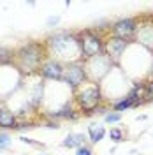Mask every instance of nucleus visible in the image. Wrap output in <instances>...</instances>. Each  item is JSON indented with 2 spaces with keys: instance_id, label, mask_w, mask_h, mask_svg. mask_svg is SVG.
<instances>
[{
  "instance_id": "nucleus-1",
  "label": "nucleus",
  "mask_w": 153,
  "mask_h": 155,
  "mask_svg": "<svg viewBox=\"0 0 153 155\" xmlns=\"http://www.w3.org/2000/svg\"><path fill=\"white\" fill-rule=\"evenodd\" d=\"M49 57L48 48L41 41H27L14 49V67L21 74H37L41 65Z\"/></svg>"
},
{
  "instance_id": "nucleus-2",
  "label": "nucleus",
  "mask_w": 153,
  "mask_h": 155,
  "mask_svg": "<svg viewBox=\"0 0 153 155\" xmlns=\"http://www.w3.org/2000/svg\"><path fill=\"white\" fill-rule=\"evenodd\" d=\"M46 48H48L49 57L57 58V60H69L77 62L81 60V48H79V39L72 32H55L44 41Z\"/></svg>"
},
{
  "instance_id": "nucleus-3",
  "label": "nucleus",
  "mask_w": 153,
  "mask_h": 155,
  "mask_svg": "<svg viewBox=\"0 0 153 155\" xmlns=\"http://www.w3.org/2000/svg\"><path fill=\"white\" fill-rule=\"evenodd\" d=\"M74 101H76L77 107L85 111L86 115L95 113V109L102 102V90L99 87V83H88V85L77 88L74 92Z\"/></svg>"
},
{
  "instance_id": "nucleus-4",
  "label": "nucleus",
  "mask_w": 153,
  "mask_h": 155,
  "mask_svg": "<svg viewBox=\"0 0 153 155\" xmlns=\"http://www.w3.org/2000/svg\"><path fill=\"white\" fill-rule=\"evenodd\" d=\"M79 48H81V60H90V58L102 55L104 53V41L106 39L92 30H85L79 35Z\"/></svg>"
},
{
  "instance_id": "nucleus-5",
  "label": "nucleus",
  "mask_w": 153,
  "mask_h": 155,
  "mask_svg": "<svg viewBox=\"0 0 153 155\" xmlns=\"http://www.w3.org/2000/svg\"><path fill=\"white\" fill-rule=\"evenodd\" d=\"M83 64H85V69H86L88 81H92V83H99L113 67V60L106 53L97 55V57L90 58V60H83Z\"/></svg>"
},
{
  "instance_id": "nucleus-6",
  "label": "nucleus",
  "mask_w": 153,
  "mask_h": 155,
  "mask_svg": "<svg viewBox=\"0 0 153 155\" xmlns=\"http://www.w3.org/2000/svg\"><path fill=\"white\" fill-rule=\"evenodd\" d=\"M62 81H63V83H67L74 92H76L77 88L83 87L86 81H88V76H86V69H85L83 60L65 64V72H63Z\"/></svg>"
},
{
  "instance_id": "nucleus-7",
  "label": "nucleus",
  "mask_w": 153,
  "mask_h": 155,
  "mask_svg": "<svg viewBox=\"0 0 153 155\" xmlns=\"http://www.w3.org/2000/svg\"><path fill=\"white\" fill-rule=\"evenodd\" d=\"M137 25L139 21L137 18H123L118 19L116 23L111 25V35L118 39H123V41H132L135 35V30H137Z\"/></svg>"
},
{
  "instance_id": "nucleus-8",
  "label": "nucleus",
  "mask_w": 153,
  "mask_h": 155,
  "mask_svg": "<svg viewBox=\"0 0 153 155\" xmlns=\"http://www.w3.org/2000/svg\"><path fill=\"white\" fill-rule=\"evenodd\" d=\"M63 72H65V64L53 57L46 58L44 64L41 65V71H39L42 79H51V81H62Z\"/></svg>"
},
{
  "instance_id": "nucleus-9",
  "label": "nucleus",
  "mask_w": 153,
  "mask_h": 155,
  "mask_svg": "<svg viewBox=\"0 0 153 155\" xmlns=\"http://www.w3.org/2000/svg\"><path fill=\"white\" fill-rule=\"evenodd\" d=\"M127 46H129V41H123V39L109 35V37L104 41V53L113 60V64H116V62L122 58V55L125 53Z\"/></svg>"
},
{
  "instance_id": "nucleus-10",
  "label": "nucleus",
  "mask_w": 153,
  "mask_h": 155,
  "mask_svg": "<svg viewBox=\"0 0 153 155\" xmlns=\"http://www.w3.org/2000/svg\"><path fill=\"white\" fill-rule=\"evenodd\" d=\"M134 39L139 44H143L144 48L153 51V21H148V19L139 21Z\"/></svg>"
},
{
  "instance_id": "nucleus-11",
  "label": "nucleus",
  "mask_w": 153,
  "mask_h": 155,
  "mask_svg": "<svg viewBox=\"0 0 153 155\" xmlns=\"http://www.w3.org/2000/svg\"><path fill=\"white\" fill-rule=\"evenodd\" d=\"M18 116L16 113H12L7 106H4V104H0V129H4V130H16V127H18Z\"/></svg>"
},
{
  "instance_id": "nucleus-12",
  "label": "nucleus",
  "mask_w": 153,
  "mask_h": 155,
  "mask_svg": "<svg viewBox=\"0 0 153 155\" xmlns=\"http://www.w3.org/2000/svg\"><path fill=\"white\" fill-rule=\"evenodd\" d=\"M127 97L134 102V106H139V104H143L146 102V92H144V81L143 83H135L132 90L127 94Z\"/></svg>"
},
{
  "instance_id": "nucleus-13",
  "label": "nucleus",
  "mask_w": 153,
  "mask_h": 155,
  "mask_svg": "<svg viewBox=\"0 0 153 155\" xmlns=\"http://www.w3.org/2000/svg\"><path fill=\"white\" fill-rule=\"evenodd\" d=\"M85 141H86V136L81 134V132H72V134H69L63 141H62V146H65V148H81V146H85Z\"/></svg>"
},
{
  "instance_id": "nucleus-14",
  "label": "nucleus",
  "mask_w": 153,
  "mask_h": 155,
  "mask_svg": "<svg viewBox=\"0 0 153 155\" xmlns=\"http://www.w3.org/2000/svg\"><path fill=\"white\" fill-rule=\"evenodd\" d=\"M42 97H44V83H42V79H41V81H37V83L34 85V88H32L28 102L34 107H39L41 102H42Z\"/></svg>"
},
{
  "instance_id": "nucleus-15",
  "label": "nucleus",
  "mask_w": 153,
  "mask_h": 155,
  "mask_svg": "<svg viewBox=\"0 0 153 155\" xmlns=\"http://www.w3.org/2000/svg\"><path fill=\"white\" fill-rule=\"evenodd\" d=\"M104 136H106L104 125H100V124H90V125H88V139H90L92 143L102 141Z\"/></svg>"
},
{
  "instance_id": "nucleus-16",
  "label": "nucleus",
  "mask_w": 153,
  "mask_h": 155,
  "mask_svg": "<svg viewBox=\"0 0 153 155\" xmlns=\"http://www.w3.org/2000/svg\"><path fill=\"white\" fill-rule=\"evenodd\" d=\"M48 116H51V118H65V120H76L77 116H79V113H77L76 109H72V107L69 106H63L60 111H57V113H48Z\"/></svg>"
},
{
  "instance_id": "nucleus-17",
  "label": "nucleus",
  "mask_w": 153,
  "mask_h": 155,
  "mask_svg": "<svg viewBox=\"0 0 153 155\" xmlns=\"http://www.w3.org/2000/svg\"><path fill=\"white\" fill-rule=\"evenodd\" d=\"M14 64V49L0 46V65H9Z\"/></svg>"
},
{
  "instance_id": "nucleus-18",
  "label": "nucleus",
  "mask_w": 153,
  "mask_h": 155,
  "mask_svg": "<svg viewBox=\"0 0 153 155\" xmlns=\"http://www.w3.org/2000/svg\"><path fill=\"white\" fill-rule=\"evenodd\" d=\"M116 113H122L125 109H130V107H134V102L129 99V97H123V99H120V101H116L115 104H113Z\"/></svg>"
},
{
  "instance_id": "nucleus-19",
  "label": "nucleus",
  "mask_w": 153,
  "mask_h": 155,
  "mask_svg": "<svg viewBox=\"0 0 153 155\" xmlns=\"http://www.w3.org/2000/svg\"><path fill=\"white\" fill-rule=\"evenodd\" d=\"M11 136L9 132H4V130H0V152L2 150H5V148H9L11 146Z\"/></svg>"
},
{
  "instance_id": "nucleus-20",
  "label": "nucleus",
  "mask_w": 153,
  "mask_h": 155,
  "mask_svg": "<svg viewBox=\"0 0 153 155\" xmlns=\"http://www.w3.org/2000/svg\"><path fill=\"white\" fill-rule=\"evenodd\" d=\"M144 92H146V101H153V78L144 81Z\"/></svg>"
},
{
  "instance_id": "nucleus-21",
  "label": "nucleus",
  "mask_w": 153,
  "mask_h": 155,
  "mask_svg": "<svg viewBox=\"0 0 153 155\" xmlns=\"http://www.w3.org/2000/svg\"><path fill=\"white\" fill-rule=\"evenodd\" d=\"M109 137H111L115 143H120V141L123 139V130L118 129V127H116V129H111V130H109Z\"/></svg>"
},
{
  "instance_id": "nucleus-22",
  "label": "nucleus",
  "mask_w": 153,
  "mask_h": 155,
  "mask_svg": "<svg viewBox=\"0 0 153 155\" xmlns=\"http://www.w3.org/2000/svg\"><path fill=\"white\" fill-rule=\"evenodd\" d=\"M122 120V113H116V111H111V113H106V122L107 124H116Z\"/></svg>"
},
{
  "instance_id": "nucleus-23",
  "label": "nucleus",
  "mask_w": 153,
  "mask_h": 155,
  "mask_svg": "<svg viewBox=\"0 0 153 155\" xmlns=\"http://www.w3.org/2000/svg\"><path fill=\"white\" fill-rule=\"evenodd\" d=\"M76 155H93V152H92L90 146H81V148L76 150Z\"/></svg>"
},
{
  "instance_id": "nucleus-24",
  "label": "nucleus",
  "mask_w": 153,
  "mask_h": 155,
  "mask_svg": "<svg viewBox=\"0 0 153 155\" xmlns=\"http://www.w3.org/2000/svg\"><path fill=\"white\" fill-rule=\"evenodd\" d=\"M19 141H21V143H28V145H37L35 141H32V139H28V137H25V136H21V137H19Z\"/></svg>"
},
{
  "instance_id": "nucleus-25",
  "label": "nucleus",
  "mask_w": 153,
  "mask_h": 155,
  "mask_svg": "<svg viewBox=\"0 0 153 155\" xmlns=\"http://www.w3.org/2000/svg\"><path fill=\"white\" fill-rule=\"evenodd\" d=\"M46 125H48L49 129H60V124H58V122H48Z\"/></svg>"
},
{
  "instance_id": "nucleus-26",
  "label": "nucleus",
  "mask_w": 153,
  "mask_h": 155,
  "mask_svg": "<svg viewBox=\"0 0 153 155\" xmlns=\"http://www.w3.org/2000/svg\"><path fill=\"white\" fill-rule=\"evenodd\" d=\"M58 21H60V18H58V16H57V18H49L48 19V25H57Z\"/></svg>"
},
{
  "instance_id": "nucleus-27",
  "label": "nucleus",
  "mask_w": 153,
  "mask_h": 155,
  "mask_svg": "<svg viewBox=\"0 0 153 155\" xmlns=\"http://www.w3.org/2000/svg\"><path fill=\"white\" fill-rule=\"evenodd\" d=\"M150 78H153V64H151V72H150Z\"/></svg>"
},
{
  "instance_id": "nucleus-28",
  "label": "nucleus",
  "mask_w": 153,
  "mask_h": 155,
  "mask_svg": "<svg viewBox=\"0 0 153 155\" xmlns=\"http://www.w3.org/2000/svg\"><path fill=\"white\" fill-rule=\"evenodd\" d=\"M41 155H46V153H41Z\"/></svg>"
},
{
  "instance_id": "nucleus-29",
  "label": "nucleus",
  "mask_w": 153,
  "mask_h": 155,
  "mask_svg": "<svg viewBox=\"0 0 153 155\" xmlns=\"http://www.w3.org/2000/svg\"><path fill=\"white\" fill-rule=\"evenodd\" d=\"M0 155H2V153H0Z\"/></svg>"
}]
</instances>
